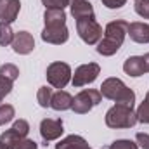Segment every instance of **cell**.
I'll use <instances>...</instances> for the list:
<instances>
[{"mask_svg":"<svg viewBox=\"0 0 149 149\" xmlns=\"http://www.w3.org/2000/svg\"><path fill=\"white\" fill-rule=\"evenodd\" d=\"M128 24L130 23H127L123 19H116V21L108 23V26L104 30V37L97 43V52L104 57L114 56L120 50V47L123 45L125 37L128 35Z\"/></svg>","mask_w":149,"mask_h":149,"instance_id":"cell-1","label":"cell"},{"mask_svg":"<svg viewBox=\"0 0 149 149\" xmlns=\"http://www.w3.org/2000/svg\"><path fill=\"white\" fill-rule=\"evenodd\" d=\"M106 125L109 128H132L135 127L139 121H137V114L134 108H128V106H123V104H114L113 108L108 109L106 113Z\"/></svg>","mask_w":149,"mask_h":149,"instance_id":"cell-2","label":"cell"},{"mask_svg":"<svg viewBox=\"0 0 149 149\" xmlns=\"http://www.w3.org/2000/svg\"><path fill=\"white\" fill-rule=\"evenodd\" d=\"M45 76H47V81H49V85H50L52 88L63 90V88L71 81L73 71H71V66H70V64L61 63V61H56V63H50V64L47 66Z\"/></svg>","mask_w":149,"mask_h":149,"instance_id":"cell-3","label":"cell"},{"mask_svg":"<svg viewBox=\"0 0 149 149\" xmlns=\"http://www.w3.org/2000/svg\"><path fill=\"white\" fill-rule=\"evenodd\" d=\"M76 31L87 45H97L102 38V26L95 21V17H85L76 21Z\"/></svg>","mask_w":149,"mask_h":149,"instance_id":"cell-4","label":"cell"},{"mask_svg":"<svg viewBox=\"0 0 149 149\" xmlns=\"http://www.w3.org/2000/svg\"><path fill=\"white\" fill-rule=\"evenodd\" d=\"M101 101H102V95H101L99 90H95V88H85V90H81L80 94H76L73 97L71 109L76 114H85V113L90 111L92 108H95Z\"/></svg>","mask_w":149,"mask_h":149,"instance_id":"cell-5","label":"cell"},{"mask_svg":"<svg viewBox=\"0 0 149 149\" xmlns=\"http://www.w3.org/2000/svg\"><path fill=\"white\" fill-rule=\"evenodd\" d=\"M99 74H101V66L97 63H87L74 70L73 76H71V83L73 87H85L88 83H94Z\"/></svg>","mask_w":149,"mask_h":149,"instance_id":"cell-6","label":"cell"},{"mask_svg":"<svg viewBox=\"0 0 149 149\" xmlns=\"http://www.w3.org/2000/svg\"><path fill=\"white\" fill-rule=\"evenodd\" d=\"M63 132H64V125L61 118H45L40 121V137L45 144L57 141L63 135Z\"/></svg>","mask_w":149,"mask_h":149,"instance_id":"cell-7","label":"cell"},{"mask_svg":"<svg viewBox=\"0 0 149 149\" xmlns=\"http://www.w3.org/2000/svg\"><path fill=\"white\" fill-rule=\"evenodd\" d=\"M12 50L19 56H28L33 52L35 49V38L28 31H17L14 33V40H12Z\"/></svg>","mask_w":149,"mask_h":149,"instance_id":"cell-8","label":"cell"},{"mask_svg":"<svg viewBox=\"0 0 149 149\" xmlns=\"http://www.w3.org/2000/svg\"><path fill=\"white\" fill-rule=\"evenodd\" d=\"M70 38V31L66 28V24L63 26H45L42 31V40L52 45H63L66 43Z\"/></svg>","mask_w":149,"mask_h":149,"instance_id":"cell-9","label":"cell"},{"mask_svg":"<svg viewBox=\"0 0 149 149\" xmlns=\"http://www.w3.org/2000/svg\"><path fill=\"white\" fill-rule=\"evenodd\" d=\"M127 88V85L120 80V78H106L104 81H102V85H101V95L102 97H106V99H109V101H114L116 102V99L121 95V92Z\"/></svg>","mask_w":149,"mask_h":149,"instance_id":"cell-10","label":"cell"},{"mask_svg":"<svg viewBox=\"0 0 149 149\" xmlns=\"http://www.w3.org/2000/svg\"><path fill=\"white\" fill-rule=\"evenodd\" d=\"M21 10L19 0H0V23H14Z\"/></svg>","mask_w":149,"mask_h":149,"instance_id":"cell-11","label":"cell"},{"mask_svg":"<svg viewBox=\"0 0 149 149\" xmlns=\"http://www.w3.org/2000/svg\"><path fill=\"white\" fill-rule=\"evenodd\" d=\"M70 9L76 21L85 19V17H95L94 7L88 0H70Z\"/></svg>","mask_w":149,"mask_h":149,"instance_id":"cell-12","label":"cell"},{"mask_svg":"<svg viewBox=\"0 0 149 149\" xmlns=\"http://www.w3.org/2000/svg\"><path fill=\"white\" fill-rule=\"evenodd\" d=\"M128 35L137 43H149V24L148 23H130L128 24Z\"/></svg>","mask_w":149,"mask_h":149,"instance_id":"cell-13","label":"cell"},{"mask_svg":"<svg viewBox=\"0 0 149 149\" xmlns=\"http://www.w3.org/2000/svg\"><path fill=\"white\" fill-rule=\"evenodd\" d=\"M73 106V95L66 90H57L54 92L52 95V101H50V108L56 109V111H66V109H71Z\"/></svg>","mask_w":149,"mask_h":149,"instance_id":"cell-14","label":"cell"},{"mask_svg":"<svg viewBox=\"0 0 149 149\" xmlns=\"http://www.w3.org/2000/svg\"><path fill=\"white\" fill-rule=\"evenodd\" d=\"M123 71L128 76H142L144 74V63H142V56H130L125 63H123Z\"/></svg>","mask_w":149,"mask_h":149,"instance_id":"cell-15","label":"cell"},{"mask_svg":"<svg viewBox=\"0 0 149 149\" xmlns=\"http://www.w3.org/2000/svg\"><path fill=\"white\" fill-rule=\"evenodd\" d=\"M56 149H92L81 135H68L56 144Z\"/></svg>","mask_w":149,"mask_h":149,"instance_id":"cell-16","label":"cell"},{"mask_svg":"<svg viewBox=\"0 0 149 149\" xmlns=\"http://www.w3.org/2000/svg\"><path fill=\"white\" fill-rule=\"evenodd\" d=\"M43 21L45 26H63L66 24V12L64 9H45Z\"/></svg>","mask_w":149,"mask_h":149,"instance_id":"cell-17","label":"cell"},{"mask_svg":"<svg viewBox=\"0 0 149 149\" xmlns=\"http://www.w3.org/2000/svg\"><path fill=\"white\" fill-rule=\"evenodd\" d=\"M52 95H54L52 87H47V85L40 87V88H38V92H37V102H38V106H40V108H50Z\"/></svg>","mask_w":149,"mask_h":149,"instance_id":"cell-18","label":"cell"},{"mask_svg":"<svg viewBox=\"0 0 149 149\" xmlns=\"http://www.w3.org/2000/svg\"><path fill=\"white\" fill-rule=\"evenodd\" d=\"M19 139H24V137H21L14 128H9V130H5L2 135H0V144H3V146H7L9 149H12L16 146V142L19 141Z\"/></svg>","mask_w":149,"mask_h":149,"instance_id":"cell-19","label":"cell"},{"mask_svg":"<svg viewBox=\"0 0 149 149\" xmlns=\"http://www.w3.org/2000/svg\"><path fill=\"white\" fill-rule=\"evenodd\" d=\"M135 114H137V121L139 123L149 125V92L146 94V97L141 102V106L135 109Z\"/></svg>","mask_w":149,"mask_h":149,"instance_id":"cell-20","label":"cell"},{"mask_svg":"<svg viewBox=\"0 0 149 149\" xmlns=\"http://www.w3.org/2000/svg\"><path fill=\"white\" fill-rule=\"evenodd\" d=\"M0 76H3L10 81H16L19 78V68L12 63H5V64L0 66Z\"/></svg>","mask_w":149,"mask_h":149,"instance_id":"cell-21","label":"cell"},{"mask_svg":"<svg viewBox=\"0 0 149 149\" xmlns=\"http://www.w3.org/2000/svg\"><path fill=\"white\" fill-rule=\"evenodd\" d=\"M14 40V31L10 28L9 23H0V45L2 47H7L10 45Z\"/></svg>","mask_w":149,"mask_h":149,"instance_id":"cell-22","label":"cell"},{"mask_svg":"<svg viewBox=\"0 0 149 149\" xmlns=\"http://www.w3.org/2000/svg\"><path fill=\"white\" fill-rule=\"evenodd\" d=\"M14 116H16L14 106H10V104H0V127L5 125V123H9V121H12Z\"/></svg>","mask_w":149,"mask_h":149,"instance_id":"cell-23","label":"cell"},{"mask_svg":"<svg viewBox=\"0 0 149 149\" xmlns=\"http://www.w3.org/2000/svg\"><path fill=\"white\" fill-rule=\"evenodd\" d=\"M108 149H139V146H137V142H134L130 139H118V141L111 142Z\"/></svg>","mask_w":149,"mask_h":149,"instance_id":"cell-24","label":"cell"},{"mask_svg":"<svg viewBox=\"0 0 149 149\" xmlns=\"http://www.w3.org/2000/svg\"><path fill=\"white\" fill-rule=\"evenodd\" d=\"M10 128H14L21 137H26V135H28V132H30V123H28L26 120L19 118V120H16V121L12 123V127H10Z\"/></svg>","mask_w":149,"mask_h":149,"instance_id":"cell-25","label":"cell"},{"mask_svg":"<svg viewBox=\"0 0 149 149\" xmlns=\"http://www.w3.org/2000/svg\"><path fill=\"white\" fill-rule=\"evenodd\" d=\"M135 12L144 17V19H149V0H135V5H134Z\"/></svg>","mask_w":149,"mask_h":149,"instance_id":"cell-26","label":"cell"},{"mask_svg":"<svg viewBox=\"0 0 149 149\" xmlns=\"http://www.w3.org/2000/svg\"><path fill=\"white\" fill-rule=\"evenodd\" d=\"M45 9H64L70 5V0H42Z\"/></svg>","mask_w":149,"mask_h":149,"instance_id":"cell-27","label":"cell"},{"mask_svg":"<svg viewBox=\"0 0 149 149\" xmlns=\"http://www.w3.org/2000/svg\"><path fill=\"white\" fill-rule=\"evenodd\" d=\"M12 149H38V144L35 142V141H31V139L24 137V139H19Z\"/></svg>","mask_w":149,"mask_h":149,"instance_id":"cell-28","label":"cell"},{"mask_svg":"<svg viewBox=\"0 0 149 149\" xmlns=\"http://www.w3.org/2000/svg\"><path fill=\"white\" fill-rule=\"evenodd\" d=\"M12 85H14V81H10V80L0 76V97L9 95V94L12 92Z\"/></svg>","mask_w":149,"mask_h":149,"instance_id":"cell-29","label":"cell"},{"mask_svg":"<svg viewBox=\"0 0 149 149\" xmlns=\"http://www.w3.org/2000/svg\"><path fill=\"white\" fill-rule=\"evenodd\" d=\"M135 142H137V146L141 149H149V134H146V132H137Z\"/></svg>","mask_w":149,"mask_h":149,"instance_id":"cell-30","label":"cell"},{"mask_svg":"<svg viewBox=\"0 0 149 149\" xmlns=\"http://www.w3.org/2000/svg\"><path fill=\"white\" fill-rule=\"evenodd\" d=\"M102 2V5H106L108 9H121L125 3H127V0H101Z\"/></svg>","mask_w":149,"mask_h":149,"instance_id":"cell-31","label":"cell"},{"mask_svg":"<svg viewBox=\"0 0 149 149\" xmlns=\"http://www.w3.org/2000/svg\"><path fill=\"white\" fill-rule=\"evenodd\" d=\"M142 63H144V73H149V52L142 56Z\"/></svg>","mask_w":149,"mask_h":149,"instance_id":"cell-32","label":"cell"},{"mask_svg":"<svg viewBox=\"0 0 149 149\" xmlns=\"http://www.w3.org/2000/svg\"><path fill=\"white\" fill-rule=\"evenodd\" d=\"M0 149H9L7 146H3V144H0Z\"/></svg>","mask_w":149,"mask_h":149,"instance_id":"cell-33","label":"cell"},{"mask_svg":"<svg viewBox=\"0 0 149 149\" xmlns=\"http://www.w3.org/2000/svg\"><path fill=\"white\" fill-rule=\"evenodd\" d=\"M2 99H3V97H0V104H2Z\"/></svg>","mask_w":149,"mask_h":149,"instance_id":"cell-34","label":"cell"}]
</instances>
